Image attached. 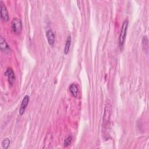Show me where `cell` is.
Instances as JSON below:
<instances>
[{"instance_id": "cell-1", "label": "cell", "mask_w": 149, "mask_h": 149, "mask_svg": "<svg viewBox=\"0 0 149 149\" xmlns=\"http://www.w3.org/2000/svg\"><path fill=\"white\" fill-rule=\"evenodd\" d=\"M111 112H112V105H111V102L109 100H107L105 105L104 113L103 119H102V126H103V129H105V130L108 129Z\"/></svg>"}, {"instance_id": "cell-2", "label": "cell", "mask_w": 149, "mask_h": 149, "mask_svg": "<svg viewBox=\"0 0 149 149\" xmlns=\"http://www.w3.org/2000/svg\"><path fill=\"white\" fill-rule=\"evenodd\" d=\"M127 26H128V20L126 19L123 22L122 24V26L120 29V34H119V45L120 49L122 48L125 43L126 32L127 30Z\"/></svg>"}, {"instance_id": "cell-3", "label": "cell", "mask_w": 149, "mask_h": 149, "mask_svg": "<svg viewBox=\"0 0 149 149\" xmlns=\"http://www.w3.org/2000/svg\"><path fill=\"white\" fill-rule=\"evenodd\" d=\"M12 29L15 34H20L22 30V21L19 18L15 17L12 21Z\"/></svg>"}, {"instance_id": "cell-4", "label": "cell", "mask_w": 149, "mask_h": 149, "mask_svg": "<svg viewBox=\"0 0 149 149\" xmlns=\"http://www.w3.org/2000/svg\"><path fill=\"white\" fill-rule=\"evenodd\" d=\"M1 5V17L4 21H8L9 20V15L7 9L3 3V2L1 1H0Z\"/></svg>"}, {"instance_id": "cell-5", "label": "cell", "mask_w": 149, "mask_h": 149, "mask_svg": "<svg viewBox=\"0 0 149 149\" xmlns=\"http://www.w3.org/2000/svg\"><path fill=\"white\" fill-rule=\"evenodd\" d=\"M29 102V96L28 95H26L24 97L23 99L22 100V101L20 105V108L19 109V113L21 115H22L24 113Z\"/></svg>"}, {"instance_id": "cell-6", "label": "cell", "mask_w": 149, "mask_h": 149, "mask_svg": "<svg viewBox=\"0 0 149 149\" xmlns=\"http://www.w3.org/2000/svg\"><path fill=\"white\" fill-rule=\"evenodd\" d=\"M0 46L1 50L2 52H8L10 50L9 46L8 45L6 40L3 37H0Z\"/></svg>"}, {"instance_id": "cell-7", "label": "cell", "mask_w": 149, "mask_h": 149, "mask_svg": "<svg viewBox=\"0 0 149 149\" xmlns=\"http://www.w3.org/2000/svg\"><path fill=\"white\" fill-rule=\"evenodd\" d=\"M5 74L8 77L9 83L11 85H12L13 84L14 81H15V73H14L13 70L11 68H8L6 70Z\"/></svg>"}, {"instance_id": "cell-8", "label": "cell", "mask_w": 149, "mask_h": 149, "mask_svg": "<svg viewBox=\"0 0 149 149\" xmlns=\"http://www.w3.org/2000/svg\"><path fill=\"white\" fill-rule=\"evenodd\" d=\"M46 37L50 45H53L55 42V35L52 30H48L46 33Z\"/></svg>"}, {"instance_id": "cell-9", "label": "cell", "mask_w": 149, "mask_h": 149, "mask_svg": "<svg viewBox=\"0 0 149 149\" xmlns=\"http://www.w3.org/2000/svg\"><path fill=\"white\" fill-rule=\"evenodd\" d=\"M69 90L73 97H77L79 90H78V87L76 84H74V83L71 84L70 86H69Z\"/></svg>"}, {"instance_id": "cell-10", "label": "cell", "mask_w": 149, "mask_h": 149, "mask_svg": "<svg viewBox=\"0 0 149 149\" xmlns=\"http://www.w3.org/2000/svg\"><path fill=\"white\" fill-rule=\"evenodd\" d=\"M142 47L143 48V50L146 53H148V40L147 37V36H144L142 38Z\"/></svg>"}, {"instance_id": "cell-11", "label": "cell", "mask_w": 149, "mask_h": 149, "mask_svg": "<svg viewBox=\"0 0 149 149\" xmlns=\"http://www.w3.org/2000/svg\"><path fill=\"white\" fill-rule=\"evenodd\" d=\"M70 44H71V37H70V36H69L68 37L67 40H66L65 45V48H64V54H65L66 55L69 53Z\"/></svg>"}, {"instance_id": "cell-12", "label": "cell", "mask_w": 149, "mask_h": 149, "mask_svg": "<svg viewBox=\"0 0 149 149\" xmlns=\"http://www.w3.org/2000/svg\"><path fill=\"white\" fill-rule=\"evenodd\" d=\"M10 145V140L8 138L4 139L1 142V146L2 148L7 149Z\"/></svg>"}, {"instance_id": "cell-13", "label": "cell", "mask_w": 149, "mask_h": 149, "mask_svg": "<svg viewBox=\"0 0 149 149\" xmlns=\"http://www.w3.org/2000/svg\"><path fill=\"white\" fill-rule=\"evenodd\" d=\"M72 141V136H69L64 141V146L65 147H68L69 146Z\"/></svg>"}]
</instances>
